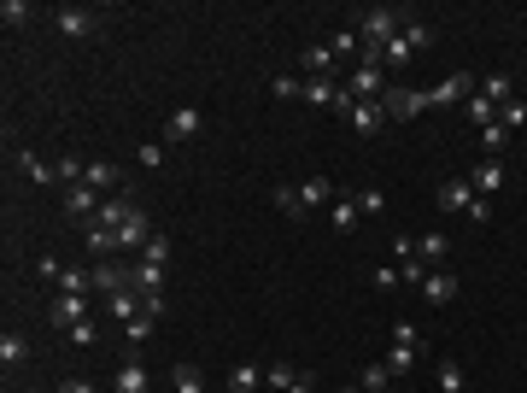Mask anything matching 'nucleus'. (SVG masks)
Listing matches in <instances>:
<instances>
[{
    "instance_id": "nucleus-18",
    "label": "nucleus",
    "mask_w": 527,
    "mask_h": 393,
    "mask_svg": "<svg viewBox=\"0 0 527 393\" xmlns=\"http://www.w3.org/2000/svg\"><path fill=\"white\" fill-rule=\"evenodd\" d=\"M293 194H299V206H305V217L317 212V206H334V182H329V177H305Z\"/></svg>"
},
{
    "instance_id": "nucleus-35",
    "label": "nucleus",
    "mask_w": 527,
    "mask_h": 393,
    "mask_svg": "<svg viewBox=\"0 0 527 393\" xmlns=\"http://www.w3.org/2000/svg\"><path fill=\"white\" fill-rule=\"evenodd\" d=\"M141 259L147 264H170V235H165V229H153V241L141 247Z\"/></svg>"
},
{
    "instance_id": "nucleus-45",
    "label": "nucleus",
    "mask_w": 527,
    "mask_h": 393,
    "mask_svg": "<svg viewBox=\"0 0 527 393\" xmlns=\"http://www.w3.org/2000/svg\"><path fill=\"white\" fill-rule=\"evenodd\" d=\"M147 335H153V317H135V323H123V340H147Z\"/></svg>"
},
{
    "instance_id": "nucleus-43",
    "label": "nucleus",
    "mask_w": 527,
    "mask_h": 393,
    "mask_svg": "<svg viewBox=\"0 0 527 393\" xmlns=\"http://www.w3.org/2000/svg\"><path fill=\"white\" fill-rule=\"evenodd\" d=\"M275 206H282L293 224H305V206H299V194H293V188H275Z\"/></svg>"
},
{
    "instance_id": "nucleus-51",
    "label": "nucleus",
    "mask_w": 527,
    "mask_h": 393,
    "mask_svg": "<svg viewBox=\"0 0 527 393\" xmlns=\"http://www.w3.org/2000/svg\"><path fill=\"white\" fill-rule=\"evenodd\" d=\"M287 393H317V388H311V376H299V382H293V388H287Z\"/></svg>"
},
{
    "instance_id": "nucleus-6",
    "label": "nucleus",
    "mask_w": 527,
    "mask_h": 393,
    "mask_svg": "<svg viewBox=\"0 0 527 393\" xmlns=\"http://www.w3.org/2000/svg\"><path fill=\"white\" fill-rule=\"evenodd\" d=\"M474 206V182L469 177H446L434 188V212H469Z\"/></svg>"
},
{
    "instance_id": "nucleus-13",
    "label": "nucleus",
    "mask_w": 527,
    "mask_h": 393,
    "mask_svg": "<svg viewBox=\"0 0 527 393\" xmlns=\"http://www.w3.org/2000/svg\"><path fill=\"white\" fill-rule=\"evenodd\" d=\"M141 312H147V293H141V288H118V293H106V317H118V323H135Z\"/></svg>"
},
{
    "instance_id": "nucleus-1",
    "label": "nucleus",
    "mask_w": 527,
    "mask_h": 393,
    "mask_svg": "<svg viewBox=\"0 0 527 393\" xmlns=\"http://www.w3.org/2000/svg\"><path fill=\"white\" fill-rule=\"evenodd\" d=\"M405 18H410L405 6H369V12H358V35H363V47H381V53H387V42L405 30Z\"/></svg>"
},
{
    "instance_id": "nucleus-52",
    "label": "nucleus",
    "mask_w": 527,
    "mask_h": 393,
    "mask_svg": "<svg viewBox=\"0 0 527 393\" xmlns=\"http://www.w3.org/2000/svg\"><path fill=\"white\" fill-rule=\"evenodd\" d=\"M340 393H363V388H340Z\"/></svg>"
},
{
    "instance_id": "nucleus-33",
    "label": "nucleus",
    "mask_w": 527,
    "mask_h": 393,
    "mask_svg": "<svg viewBox=\"0 0 527 393\" xmlns=\"http://www.w3.org/2000/svg\"><path fill=\"white\" fill-rule=\"evenodd\" d=\"M498 124H504L510 135L527 129V101H504V106H498Z\"/></svg>"
},
{
    "instance_id": "nucleus-37",
    "label": "nucleus",
    "mask_w": 527,
    "mask_h": 393,
    "mask_svg": "<svg viewBox=\"0 0 527 393\" xmlns=\"http://www.w3.org/2000/svg\"><path fill=\"white\" fill-rule=\"evenodd\" d=\"M481 147H486V153L498 158V153H504V147H510V129H504V124H486V129H481Z\"/></svg>"
},
{
    "instance_id": "nucleus-14",
    "label": "nucleus",
    "mask_w": 527,
    "mask_h": 393,
    "mask_svg": "<svg viewBox=\"0 0 527 393\" xmlns=\"http://www.w3.org/2000/svg\"><path fill=\"white\" fill-rule=\"evenodd\" d=\"M111 235H118V253H141L147 241H153V217H147V212H135L129 224H123V229H111Z\"/></svg>"
},
{
    "instance_id": "nucleus-31",
    "label": "nucleus",
    "mask_w": 527,
    "mask_h": 393,
    "mask_svg": "<svg viewBox=\"0 0 527 393\" xmlns=\"http://www.w3.org/2000/svg\"><path fill=\"white\" fill-rule=\"evenodd\" d=\"M329 47H334V59H351V53L363 59V35H358V30H334Z\"/></svg>"
},
{
    "instance_id": "nucleus-8",
    "label": "nucleus",
    "mask_w": 527,
    "mask_h": 393,
    "mask_svg": "<svg viewBox=\"0 0 527 393\" xmlns=\"http://www.w3.org/2000/svg\"><path fill=\"white\" fill-rule=\"evenodd\" d=\"M111 393H153V376H147V364L135 359V352H123V359H118V376H111Z\"/></svg>"
},
{
    "instance_id": "nucleus-17",
    "label": "nucleus",
    "mask_w": 527,
    "mask_h": 393,
    "mask_svg": "<svg viewBox=\"0 0 527 393\" xmlns=\"http://www.w3.org/2000/svg\"><path fill=\"white\" fill-rule=\"evenodd\" d=\"M422 300H428V305H451V300H457V276H451V270H428V276H422Z\"/></svg>"
},
{
    "instance_id": "nucleus-4",
    "label": "nucleus",
    "mask_w": 527,
    "mask_h": 393,
    "mask_svg": "<svg viewBox=\"0 0 527 393\" xmlns=\"http://www.w3.org/2000/svg\"><path fill=\"white\" fill-rule=\"evenodd\" d=\"M53 24H59V35H65V42H88V35L106 30V18H100L94 6H59Z\"/></svg>"
},
{
    "instance_id": "nucleus-26",
    "label": "nucleus",
    "mask_w": 527,
    "mask_h": 393,
    "mask_svg": "<svg viewBox=\"0 0 527 393\" xmlns=\"http://www.w3.org/2000/svg\"><path fill=\"white\" fill-rule=\"evenodd\" d=\"M135 288H141L147 293V300H153V293H165V264H135Z\"/></svg>"
},
{
    "instance_id": "nucleus-50",
    "label": "nucleus",
    "mask_w": 527,
    "mask_h": 393,
    "mask_svg": "<svg viewBox=\"0 0 527 393\" xmlns=\"http://www.w3.org/2000/svg\"><path fill=\"white\" fill-rule=\"evenodd\" d=\"M59 393H100V388L82 382V376H65V382H59Z\"/></svg>"
},
{
    "instance_id": "nucleus-19",
    "label": "nucleus",
    "mask_w": 527,
    "mask_h": 393,
    "mask_svg": "<svg viewBox=\"0 0 527 393\" xmlns=\"http://www.w3.org/2000/svg\"><path fill=\"white\" fill-rule=\"evenodd\" d=\"M82 182H88L94 194H106V188H123V170H118V165H106V158H88Z\"/></svg>"
},
{
    "instance_id": "nucleus-22",
    "label": "nucleus",
    "mask_w": 527,
    "mask_h": 393,
    "mask_svg": "<svg viewBox=\"0 0 527 393\" xmlns=\"http://www.w3.org/2000/svg\"><path fill=\"white\" fill-rule=\"evenodd\" d=\"M329 224L340 229V235H351V229L363 224V212H358V206H351V194H334V206H329Z\"/></svg>"
},
{
    "instance_id": "nucleus-10",
    "label": "nucleus",
    "mask_w": 527,
    "mask_h": 393,
    "mask_svg": "<svg viewBox=\"0 0 527 393\" xmlns=\"http://www.w3.org/2000/svg\"><path fill=\"white\" fill-rule=\"evenodd\" d=\"M59 206H65V217H77V224H94V212H100V194L88 188V182H71V188L59 194Z\"/></svg>"
},
{
    "instance_id": "nucleus-47",
    "label": "nucleus",
    "mask_w": 527,
    "mask_h": 393,
    "mask_svg": "<svg viewBox=\"0 0 527 393\" xmlns=\"http://www.w3.org/2000/svg\"><path fill=\"white\" fill-rule=\"evenodd\" d=\"M422 276H428V264H422V259H405V264H398V282H417V288H422Z\"/></svg>"
},
{
    "instance_id": "nucleus-29",
    "label": "nucleus",
    "mask_w": 527,
    "mask_h": 393,
    "mask_svg": "<svg viewBox=\"0 0 527 393\" xmlns=\"http://www.w3.org/2000/svg\"><path fill=\"white\" fill-rule=\"evenodd\" d=\"M170 388L176 393H206V376H199L194 364H170Z\"/></svg>"
},
{
    "instance_id": "nucleus-42",
    "label": "nucleus",
    "mask_w": 527,
    "mask_h": 393,
    "mask_svg": "<svg viewBox=\"0 0 527 393\" xmlns=\"http://www.w3.org/2000/svg\"><path fill=\"white\" fill-rule=\"evenodd\" d=\"M0 18H6V30L30 24V0H6V6H0Z\"/></svg>"
},
{
    "instance_id": "nucleus-32",
    "label": "nucleus",
    "mask_w": 527,
    "mask_h": 393,
    "mask_svg": "<svg viewBox=\"0 0 527 393\" xmlns=\"http://www.w3.org/2000/svg\"><path fill=\"white\" fill-rule=\"evenodd\" d=\"M351 206H358L363 217H381L387 212V194L381 188H358V194H351Z\"/></svg>"
},
{
    "instance_id": "nucleus-16",
    "label": "nucleus",
    "mask_w": 527,
    "mask_h": 393,
    "mask_svg": "<svg viewBox=\"0 0 527 393\" xmlns=\"http://www.w3.org/2000/svg\"><path fill=\"white\" fill-rule=\"evenodd\" d=\"M299 71H305V77H334V71H340V59H334L329 42H317V47H305V53H299Z\"/></svg>"
},
{
    "instance_id": "nucleus-21",
    "label": "nucleus",
    "mask_w": 527,
    "mask_h": 393,
    "mask_svg": "<svg viewBox=\"0 0 527 393\" xmlns=\"http://www.w3.org/2000/svg\"><path fill=\"white\" fill-rule=\"evenodd\" d=\"M446 253H451V235H446V229H428V235L417 241V259H422V264H434V270L446 264Z\"/></svg>"
},
{
    "instance_id": "nucleus-41",
    "label": "nucleus",
    "mask_w": 527,
    "mask_h": 393,
    "mask_svg": "<svg viewBox=\"0 0 527 393\" xmlns=\"http://www.w3.org/2000/svg\"><path fill=\"white\" fill-rule=\"evenodd\" d=\"M387 382H393V370H387V364H369V370H363V382H358V388H363V393H381Z\"/></svg>"
},
{
    "instance_id": "nucleus-44",
    "label": "nucleus",
    "mask_w": 527,
    "mask_h": 393,
    "mask_svg": "<svg viewBox=\"0 0 527 393\" xmlns=\"http://www.w3.org/2000/svg\"><path fill=\"white\" fill-rule=\"evenodd\" d=\"M463 217H469L474 229H486V224H493V200H481V194H474V206H469V212H463Z\"/></svg>"
},
{
    "instance_id": "nucleus-11",
    "label": "nucleus",
    "mask_w": 527,
    "mask_h": 393,
    "mask_svg": "<svg viewBox=\"0 0 527 393\" xmlns=\"http://www.w3.org/2000/svg\"><path fill=\"white\" fill-rule=\"evenodd\" d=\"M346 124L358 129L363 141H369V135H381V129H387V106H381V101H358V106L346 112Z\"/></svg>"
},
{
    "instance_id": "nucleus-34",
    "label": "nucleus",
    "mask_w": 527,
    "mask_h": 393,
    "mask_svg": "<svg viewBox=\"0 0 527 393\" xmlns=\"http://www.w3.org/2000/svg\"><path fill=\"white\" fill-rule=\"evenodd\" d=\"M481 94H486V101H493V106L516 101V89H510V77H504V71H498V77H486V82H481Z\"/></svg>"
},
{
    "instance_id": "nucleus-27",
    "label": "nucleus",
    "mask_w": 527,
    "mask_h": 393,
    "mask_svg": "<svg viewBox=\"0 0 527 393\" xmlns=\"http://www.w3.org/2000/svg\"><path fill=\"white\" fill-rule=\"evenodd\" d=\"M258 388H264L258 364H235V370H229V393H258Z\"/></svg>"
},
{
    "instance_id": "nucleus-5",
    "label": "nucleus",
    "mask_w": 527,
    "mask_h": 393,
    "mask_svg": "<svg viewBox=\"0 0 527 393\" xmlns=\"http://www.w3.org/2000/svg\"><path fill=\"white\" fill-rule=\"evenodd\" d=\"M381 106H387V124H410V118H422V112H428L422 89H398V82H387Z\"/></svg>"
},
{
    "instance_id": "nucleus-28",
    "label": "nucleus",
    "mask_w": 527,
    "mask_h": 393,
    "mask_svg": "<svg viewBox=\"0 0 527 393\" xmlns=\"http://www.w3.org/2000/svg\"><path fill=\"white\" fill-rule=\"evenodd\" d=\"M417 352H422V347H398V340H393L381 364H387V370H393V376H410V370H417Z\"/></svg>"
},
{
    "instance_id": "nucleus-30",
    "label": "nucleus",
    "mask_w": 527,
    "mask_h": 393,
    "mask_svg": "<svg viewBox=\"0 0 527 393\" xmlns=\"http://www.w3.org/2000/svg\"><path fill=\"white\" fill-rule=\"evenodd\" d=\"M18 165H24V177H30V182H59V170H53V165H47V158H35V153H24V147H18Z\"/></svg>"
},
{
    "instance_id": "nucleus-15",
    "label": "nucleus",
    "mask_w": 527,
    "mask_h": 393,
    "mask_svg": "<svg viewBox=\"0 0 527 393\" xmlns=\"http://www.w3.org/2000/svg\"><path fill=\"white\" fill-rule=\"evenodd\" d=\"M135 212H141V206H135L129 194H118V200H100V212H94V229H123Z\"/></svg>"
},
{
    "instance_id": "nucleus-3",
    "label": "nucleus",
    "mask_w": 527,
    "mask_h": 393,
    "mask_svg": "<svg viewBox=\"0 0 527 393\" xmlns=\"http://www.w3.org/2000/svg\"><path fill=\"white\" fill-rule=\"evenodd\" d=\"M434 42V24H417V18H405V30L387 42V53H381V65H410V53L417 47H428Z\"/></svg>"
},
{
    "instance_id": "nucleus-9",
    "label": "nucleus",
    "mask_w": 527,
    "mask_h": 393,
    "mask_svg": "<svg viewBox=\"0 0 527 393\" xmlns=\"http://www.w3.org/2000/svg\"><path fill=\"white\" fill-rule=\"evenodd\" d=\"M199 129H206V118H199V106H176V112H165V141H170V147L194 141Z\"/></svg>"
},
{
    "instance_id": "nucleus-23",
    "label": "nucleus",
    "mask_w": 527,
    "mask_h": 393,
    "mask_svg": "<svg viewBox=\"0 0 527 393\" xmlns=\"http://www.w3.org/2000/svg\"><path fill=\"white\" fill-rule=\"evenodd\" d=\"M469 182H474V194H481V200H493V194H498V188H504V165H498V158H486V165H481V170H474V177H469Z\"/></svg>"
},
{
    "instance_id": "nucleus-24",
    "label": "nucleus",
    "mask_w": 527,
    "mask_h": 393,
    "mask_svg": "<svg viewBox=\"0 0 527 393\" xmlns=\"http://www.w3.org/2000/svg\"><path fill=\"white\" fill-rule=\"evenodd\" d=\"M463 112H469V124H474V129H486V124H498V106H493V101H486V94H481V89H474V94H469V101H463Z\"/></svg>"
},
{
    "instance_id": "nucleus-38",
    "label": "nucleus",
    "mask_w": 527,
    "mask_h": 393,
    "mask_svg": "<svg viewBox=\"0 0 527 393\" xmlns=\"http://www.w3.org/2000/svg\"><path fill=\"white\" fill-rule=\"evenodd\" d=\"M293 382H299V376L287 370V364H270V370H264V388H275V393H287Z\"/></svg>"
},
{
    "instance_id": "nucleus-20",
    "label": "nucleus",
    "mask_w": 527,
    "mask_h": 393,
    "mask_svg": "<svg viewBox=\"0 0 527 393\" xmlns=\"http://www.w3.org/2000/svg\"><path fill=\"white\" fill-rule=\"evenodd\" d=\"M340 89H346V82H334V77H305V82H299V101L334 106V101H340Z\"/></svg>"
},
{
    "instance_id": "nucleus-12",
    "label": "nucleus",
    "mask_w": 527,
    "mask_h": 393,
    "mask_svg": "<svg viewBox=\"0 0 527 393\" xmlns=\"http://www.w3.org/2000/svg\"><path fill=\"white\" fill-rule=\"evenodd\" d=\"M88 305H94V300H88V293H65V300H53V312H47V317H53V329H59V335H65V329L88 323Z\"/></svg>"
},
{
    "instance_id": "nucleus-7",
    "label": "nucleus",
    "mask_w": 527,
    "mask_h": 393,
    "mask_svg": "<svg viewBox=\"0 0 527 393\" xmlns=\"http://www.w3.org/2000/svg\"><path fill=\"white\" fill-rule=\"evenodd\" d=\"M469 94H474V77H469V71H451L446 82H434V89H422V101H428V112H434V106H451V101H469Z\"/></svg>"
},
{
    "instance_id": "nucleus-49",
    "label": "nucleus",
    "mask_w": 527,
    "mask_h": 393,
    "mask_svg": "<svg viewBox=\"0 0 527 393\" xmlns=\"http://www.w3.org/2000/svg\"><path fill=\"white\" fill-rule=\"evenodd\" d=\"M135 158H141L147 170H158V165H165V147H158V141H147V147H141V153H135Z\"/></svg>"
},
{
    "instance_id": "nucleus-25",
    "label": "nucleus",
    "mask_w": 527,
    "mask_h": 393,
    "mask_svg": "<svg viewBox=\"0 0 527 393\" xmlns=\"http://www.w3.org/2000/svg\"><path fill=\"white\" fill-rule=\"evenodd\" d=\"M24 359H30V340H24V335H12V329H6V335H0V364H6V370H18Z\"/></svg>"
},
{
    "instance_id": "nucleus-48",
    "label": "nucleus",
    "mask_w": 527,
    "mask_h": 393,
    "mask_svg": "<svg viewBox=\"0 0 527 393\" xmlns=\"http://www.w3.org/2000/svg\"><path fill=\"white\" fill-rule=\"evenodd\" d=\"M270 89H275V101H299V77H275Z\"/></svg>"
},
{
    "instance_id": "nucleus-39",
    "label": "nucleus",
    "mask_w": 527,
    "mask_h": 393,
    "mask_svg": "<svg viewBox=\"0 0 527 393\" xmlns=\"http://www.w3.org/2000/svg\"><path fill=\"white\" fill-rule=\"evenodd\" d=\"M65 340H71V347H94V340H100V323H94V317H88V323L65 329Z\"/></svg>"
},
{
    "instance_id": "nucleus-36",
    "label": "nucleus",
    "mask_w": 527,
    "mask_h": 393,
    "mask_svg": "<svg viewBox=\"0 0 527 393\" xmlns=\"http://www.w3.org/2000/svg\"><path fill=\"white\" fill-rule=\"evenodd\" d=\"M439 393H463V364L457 359H439Z\"/></svg>"
},
{
    "instance_id": "nucleus-40",
    "label": "nucleus",
    "mask_w": 527,
    "mask_h": 393,
    "mask_svg": "<svg viewBox=\"0 0 527 393\" xmlns=\"http://www.w3.org/2000/svg\"><path fill=\"white\" fill-rule=\"evenodd\" d=\"M82 170H88V158H77V153L59 158V182H65V188H71V182H82Z\"/></svg>"
},
{
    "instance_id": "nucleus-46",
    "label": "nucleus",
    "mask_w": 527,
    "mask_h": 393,
    "mask_svg": "<svg viewBox=\"0 0 527 393\" xmlns=\"http://www.w3.org/2000/svg\"><path fill=\"white\" fill-rule=\"evenodd\" d=\"M393 340L398 347H422V329L417 323H393Z\"/></svg>"
},
{
    "instance_id": "nucleus-2",
    "label": "nucleus",
    "mask_w": 527,
    "mask_h": 393,
    "mask_svg": "<svg viewBox=\"0 0 527 393\" xmlns=\"http://www.w3.org/2000/svg\"><path fill=\"white\" fill-rule=\"evenodd\" d=\"M346 94H351V101H381V94H387V77H381V47H363V59L351 65Z\"/></svg>"
}]
</instances>
